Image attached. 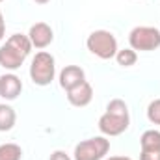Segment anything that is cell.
<instances>
[{
	"mask_svg": "<svg viewBox=\"0 0 160 160\" xmlns=\"http://www.w3.org/2000/svg\"><path fill=\"white\" fill-rule=\"evenodd\" d=\"M32 41L28 36L22 34H13L9 39L0 47V65L6 71H17L24 63L26 56L32 50Z\"/></svg>",
	"mask_w": 160,
	"mask_h": 160,
	"instance_id": "6da1fadb",
	"label": "cell"
},
{
	"mask_svg": "<svg viewBox=\"0 0 160 160\" xmlns=\"http://www.w3.org/2000/svg\"><path fill=\"white\" fill-rule=\"evenodd\" d=\"M86 47L93 56H97L101 60H112V58H116V54L119 50L116 36L112 32H108V30L91 32L88 36V39H86Z\"/></svg>",
	"mask_w": 160,
	"mask_h": 160,
	"instance_id": "7a4b0ae2",
	"label": "cell"
},
{
	"mask_svg": "<svg viewBox=\"0 0 160 160\" xmlns=\"http://www.w3.org/2000/svg\"><path fill=\"white\" fill-rule=\"evenodd\" d=\"M56 77V62L54 56L47 50H39L30 65V78L36 86H48Z\"/></svg>",
	"mask_w": 160,
	"mask_h": 160,
	"instance_id": "3957f363",
	"label": "cell"
},
{
	"mask_svg": "<svg viewBox=\"0 0 160 160\" xmlns=\"http://www.w3.org/2000/svg\"><path fill=\"white\" fill-rule=\"evenodd\" d=\"M110 151V140L104 136H95L75 145L73 160H102Z\"/></svg>",
	"mask_w": 160,
	"mask_h": 160,
	"instance_id": "277c9868",
	"label": "cell"
},
{
	"mask_svg": "<svg viewBox=\"0 0 160 160\" xmlns=\"http://www.w3.org/2000/svg\"><path fill=\"white\" fill-rule=\"evenodd\" d=\"M128 43L132 50H157L160 47V30L155 26H136L128 34Z\"/></svg>",
	"mask_w": 160,
	"mask_h": 160,
	"instance_id": "5b68a950",
	"label": "cell"
},
{
	"mask_svg": "<svg viewBox=\"0 0 160 160\" xmlns=\"http://www.w3.org/2000/svg\"><path fill=\"white\" fill-rule=\"evenodd\" d=\"M130 118L128 116H116L110 112H104L99 118V130L104 136H119L128 128Z\"/></svg>",
	"mask_w": 160,
	"mask_h": 160,
	"instance_id": "8992f818",
	"label": "cell"
},
{
	"mask_svg": "<svg viewBox=\"0 0 160 160\" xmlns=\"http://www.w3.org/2000/svg\"><path fill=\"white\" fill-rule=\"evenodd\" d=\"M28 38L32 41V47L36 48H47L52 41H54V32L47 22H36L30 26Z\"/></svg>",
	"mask_w": 160,
	"mask_h": 160,
	"instance_id": "52a82bcc",
	"label": "cell"
},
{
	"mask_svg": "<svg viewBox=\"0 0 160 160\" xmlns=\"http://www.w3.org/2000/svg\"><path fill=\"white\" fill-rule=\"evenodd\" d=\"M22 91V82L15 73H6L0 77V97L6 101H15Z\"/></svg>",
	"mask_w": 160,
	"mask_h": 160,
	"instance_id": "ba28073f",
	"label": "cell"
},
{
	"mask_svg": "<svg viewBox=\"0 0 160 160\" xmlns=\"http://www.w3.org/2000/svg\"><path fill=\"white\" fill-rule=\"evenodd\" d=\"M91 99H93V88H91V84L88 80H84L77 88H73V89L67 91V101L73 106H77V108L88 106L91 102Z\"/></svg>",
	"mask_w": 160,
	"mask_h": 160,
	"instance_id": "9c48e42d",
	"label": "cell"
},
{
	"mask_svg": "<svg viewBox=\"0 0 160 160\" xmlns=\"http://www.w3.org/2000/svg\"><path fill=\"white\" fill-rule=\"evenodd\" d=\"M58 80H60V86L65 91H69V89L77 88L78 84H82L86 80V73H84V69L78 67V65H65L60 71V78Z\"/></svg>",
	"mask_w": 160,
	"mask_h": 160,
	"instance_id": "30bf717a",
	"label": "cell"
},
{
	"mask_svg": "<svg viewBox=\"0 0 160 160\" xmlns=\"http://www.w3.org/2000/svg\"><path fill=\"white\" fill-rule=\"evenodd\" d=\"M15 121H17V114H15L13 106H9L6 102L0 104V132L11 130L13 125H15Z\"/></svg>",
	"mask_w": 160,
	"mask_h": 160,
	"instance_id": "8fae6325",
	"label": "cell"
},
{
	"mask_svg": "<svg viewBox=\"0 0 160 160\" xmlns=\"http://www.w3.org/2000/svg\"><path fill=\"white\" fill-rule=\"evenodd\" d=\"M140 145H142V151L160 149V130H155V128L145 130L140 138Z\"/></svg>",
	"mask_w": 160,
	"mask_h": 160,
	"instance_id": "7c38bea8",
	"label": "cell"
},
{
	"mask_svg": "<svg viewBox=\"0 0 160 160\" xmlns=\"http://www.w3.org/2000/svg\"><path fill=\"white\" fill-rule=\"evenodd\" d=\"M22 149L17 143H2L0 145V160H21Z\"/></svg>",
	"mask_w": 160,
	"mask_h": 160,
	"instance_id": "4fadbf2b",
	"label": "cell"
},
{
	"mask_svg": "<svg viewBox=\"0 0 160 160\" xmlns=\"http://www.w3.org/2000/svg\"><path fill=\"white\" fill-rule=\"evenodd\" d=\"M116 62L119 63L121 67H132L138 62V54L132 48H121L116 54Z\"/></svg>",
	"mask_w": 160,
	"mask_h": 160,
	"instance_id": "5bb4252c",
	"label": "cell"
},
{
	"mask_svg": "<svg viewBox=\"0 0 160 160\" xmlns=\"http://www.w3.org/2000/svg\"><path fill=\"white\" fill-rule=\"evenodd\" d=\"M106 112L116 114V116H128V106L123 99H112L106 106Z\"/></svg>",
	"mask_w": 160,
	"mask_h": 160,
	"instance_id": "9a60e30c",
	"label": "cell"
},
{
	"mask_svg": "<svg viewBox=\"0 0 160 160\" xmlns=\"http://www.w3.org/2000/svg\"><path fill=\"white\" fill-rule=\"evenodd\" d=\"M147 119L153 125H160V99H155L147 106Z\"/></svg>",
	"mask_w": 160,
	"mask_h": 160,
	"instance_id": "2e32d148",
	"label": "cell"
},
{
	"mask_svg": "<svg viewBox=\"0 0 160 160\" xmlns=\"http://www.w3.org/2000/svg\"><path fill=\"white\" fill-rule=\"evenodd\" d=\"M140 160H160V149H155V151H142Z\"/></svg>",
	"mask_w": 160,
	"mask_h": 160,
	"instance_id": "e0dca14e",
	"label": "cell"
},
{
	"mask_svg": "<svg viewBox=\"0 0 160 160\" xmlns=\"http://www.w3.org/2000/svg\"><path fill=\"white\" fill-rule=\"evenodd\" d=\"M48 160H71V158H69V155H65L63 151H54Z\"/></svg>",
	"mask_w": 160,
	"mask_h": 160,
	"instance_id": "ac0fdd59",
	"label": "cell"
},
{
	"mask_svg": "<svg viewBox=\"0 0 160 160\" xmlns=\"http://www.w3.org/2000/svg\"><path fill=\"white\" fill-rule=\"evenodd\" d=\"M4 36H6V21H4V15L0 11V41L4 39Z\"/></svg>",
	"mask_w": 160,
	"mask_h": 160,
	"instance_id": "d6986e66",
	"label": "cell"
},
{
	"mask_svg": "<svg viewBox=\"0 0 160 160\" xmlns=\"http://www.w3.org/2000/svg\"><path fill=\"white\" fill-rule=\"evenodd\" d=\"M106 160H132V158H128V157H110Z\"/></svg>",
	"mask_w": 160,
	"mask_h": 160,
	"instance_id": "ffe728a7",
	"label": "cell"
},
{
	"mask_svg": "<svg viewBox=\"0 0 160 160\" xmlns=\"http://www.w3.org/2000/svg\"><path fill=\"white\" fill-rule=\"evenodd\" d=\"M34 2H36V4H41V6H43V4H48L50 0H34Z\"/></svg>",
	"mask_w": 160,
	"mask_h": 160,
	"instance_id": "44dd1931",
	"label": "cell"
},
{
	"mask_svg": "<svg viewBox=\"0 0 160 160\" xmlns=\"http://www.w3.org/2000/svg\"><path fill=\"white\" fill-rule=\"evenodd\" d=\"M0 2H2V0H0Z\"/></svg>",
	"mask_w": 160,
	"mask_h": 160,
	"instance_id": "7402d4cb",
	"label": "cell"
}]
</instances>
